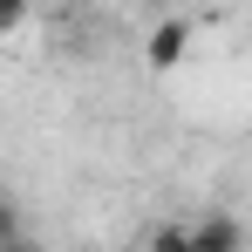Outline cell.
Segmentation results:
<instances>
[{"instance_id":"1","label":"cell","mask_w":252,"mask_h":252,"mask_svg":"<svg viewBox=\"0 0 252 252\" xmlns=\"http://www.w3.org/2000/svg\"><path fill=\"white\" fill-rule=\"evenodd\" d=\"M191 34H198V28H191V14H164V21L143 34V62H150L157 75H164V68H177V62L191 55Z\"/></svg>"},{"instance_id":"6","label":"cell","mask_w":252,"mask_h":252,"mask_svg":"<svg viewBox=\"0 0 252 252\" xmlns=\"http://www.w3.org/2000/svg\"><path fill=\"white\" fill-rule=\"evenodd\" d=\"M0 252H41V246H34V239H7Z\"/></svg>"},{"instance_id":"3","label":"cell","mask_w":252,"mask_h":252,"mask_svg":"<svg viewBox=\"0 0 252 252\" xmlns=\"http://www.w3.org/2000/svg\"><path fill=\"white\" fill-rule=\"evenodd\" d=\"M143 252H191V218H157Z\"/></svg>"},{"instance_id":"4","label":"cell","mask_w":252,"mask_h":252,"mask_svg":"<svg viewBox=\"0 0 252 252\" xmlns=\"http://www.w3.org/2000/svg\"><path fill=\"white\" fill-rule=\"evenodd\" d=\"M28 21H34V14H28V7H0V41H7V34H21V28H28Z\"/></svg>"},{"instance_id":"2","label":"cell","mask_w":252,"mask_h":252,"mask_svg":"<svg viewBox=\"0 0 252 252\" xmlns=\"http://www.w3.org/2000/svg\"><path fill=\"white\" fill-rule=\"evenodd\" d=\"M239 246H246L239 218H225V211H205V218H191V252H239Z\"/></svg>"},{"instance_id":"5","label":"cell","mask_w":252,"mask_h":252,"mask_svg":"<svg viewBox=\"0 0 252 252\" xmlns=\"http://www.w3.org/2000/svg\"><path fill=\"white\" fill-rule=\"evenodd\" d=\"M7 239H21V211L0 198V246H7Z\"/></svg>"}]
</instances>
